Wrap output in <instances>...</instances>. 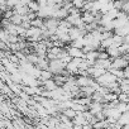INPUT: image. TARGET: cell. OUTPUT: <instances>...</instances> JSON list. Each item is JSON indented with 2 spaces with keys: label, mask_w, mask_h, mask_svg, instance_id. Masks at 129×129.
<instances>
[{
  "label": "cell",
  "mask_w": 129,
  "mask_h": 129,
  "mask_svg": "<svg viewBox=\"0 0 129 129\" xmlns=\"http://www.w3.org/2000/svg\"><path fill=\"white\" fill-rule=\"evenodd\" d=\"M72 4H74V7H75L76 9L82 10V8H84V7H85V4H86V0H74Z\"/></svg>",
  "instance_id": "7a4b0ae2"
},
{
  "label": "cell",
  "mask_w": 129,
  "mask_h": 129,
  "mask_svg": "<svg viewBox=\"0 0 129 129\" xmlns=\"http://www.w3.org/2000/svg\"><path fill=\"white\" fill-rule=\"evenodd\" d=\"M69 54L72 57V58H85V56H84V52H82V49H80V48H76V47H70L69 48Z\"/></svg>",
  "instance_id": "6da1fadb"
},
{
  "label": "cell",
  "mask_w": 129,
  "mask_h": 129,
  "mask_svg": "<svg viewBox=\"0 0 129 129\" xmlns=\"http://www.w3.org/2000/svg\"><path fill=\"white\" fill-rule=\"evenodd\" d=\"M87 2H90V3H95V2H98V0H87Z\"/></svg>",
  "instance_id": "3957f363"
}]
</instances>
